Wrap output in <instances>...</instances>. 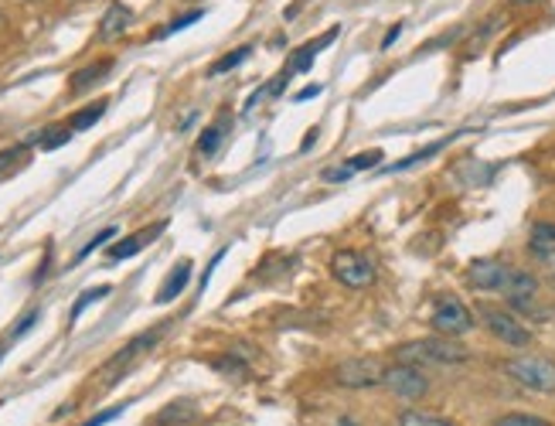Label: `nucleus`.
<instances>
[{
  "instance_id": "nucleus-28",
  "label": "nucleus",
  "mask_w": 555,
  "mask_h": 426,
  "mask_svg": "<svg viewBox=\"0 0 555 426\" xmlns=\"http://www.w3.org/2000/svg\"><path fill=\"white\" fill-rule=\"evenodd\" d=\"M211 369H219L221 375H242L246 372V365L239 362L235 355H219V358H211Z\"/></svg>"
},
{
  "instance_id": "nucleus-1",
  "label": "nucleus",
  "mask_w": 555,
  "mask_h": 426,
  "mask_svg": "<svg viewBox=\"0 0 555 426\" xmlns=\"http://www.w3.org/2000/svg\"><path fill=\"white\" fill-rule=\"evenodd\" d=\"M396 362L429 369V365H464L470 362V351L457 345L453 338H423V341H406L396 351Z\"/></svg>"
},
{
  "instance_id": "nucleus-7",
  "label": "nucleus",
  "mask_w": 555,
  "mask_h": 426,
  "mask_svg": "<svg viewBox=\"0 0 555 426\" xmlns=\"http://www.w3.org/2000/svg\"><path fill=\"white\" fill-rule=\"evenodd\" d=\"M464 280L478 294H504V286L511 280V266L501 263V259H474L467 266Z\"/></svg>"
},
{
  "instance_id": "nucleus-27",
  "label": "nucleus",
  "mask_w": 555,
  "mask_h": 426,
  "mask_svg": "<svg viewBox=\"0 0 555 426\" xmlns=\"http://www.w3.org/2000/svg\"><path fill=\"white\" fill-rule=\"evenodd\" d=\"M378 164H382V151H365V154L348 161L351 171H372V168H378Z\"/></svg>"
},
{
  "instance_id": "nucleus-2",
  "label": "nucleus",
  "mask_w": 555,
  "mask_h": 426,
  "mask_svg": "<svg viewBox=\"0 0 555 426\" xmlns=\"http://www.w3.org/2000/svg\"><path fill=\"white\" fill-rule=\"evenodd\" d=\"M504 375L515 379L518 386L531 389V392H545L552 396L555 392V362L552 358H542V355H518V358H508L501 362Z\"/></svg>"
},
{
  "instance_id": "nucleus-16",
  "label": "nucleus",
  "mask_w": 555,
  "mask_h": 426,
  "mask_svg": "<svg viewBox=\"0 0 555 426\" xmlns=\"http://www.w3.org/2000/svg\"><path fill=\"white\" fill-rule=\"evenodd\" d=\"M129 27V11L123 4H109V11L103 14V21H99V38H119L123 31Z\"/></svg>"
},
{
  "instance_id": "nucleus-9",
  "label": "nucleus",
  "mask_w": 555,
  "mask_h": 426,
  "mask_svg": "<svg viewBox=\"0 0 555 426\" xmlns=\"http://www.w3.org/2000/svg\"><path fill=\"white\" fill-rule=\"evenodd\" d=\"M382 375H385V369L375 362V358H348L344 365H337L334 369L337 386H344V389L382 386Z\"/></svg>"
},
{
  "instance_id": "nucleus-14",
  "label": "nucleus",
  "mask_w": 555,
  "mask_h": 426,
  "mask_svg": "<svg viewBox=\"0 0 555 426\" xmlns=\"http://www.w3.org/2000/svg\"><path fill=\"white\" fill-rule=\"evenodd\" d=\"M160 335H164V327H154V331H147V335L133 338V341H129L127 348H123V351H117V355H113V358H109V362H106V372H109V369H117V365H127L129 358H137V355H140V351L154 348L157 341H160Z\"/></svg>"
},
{
  "instance_id": "nucleus-39",
  "label": "nucleus",
  "mask_w": 555,
  "mask_h": 426,
  "mask_svg": "<svg viewBox=\"0 0 555 426\" xmlns=\"http://www.w3.org/2000/svg\"><path fill=\"white\" fill-rule=\"evenodd\" d=\"M515 4H535V0H515Z\"/></svg>"
},
{
  "instance_id": "nucleus-12",
  "label": "nucleus",
  "mask_w": 555,
  "mask_h": 426,
  "mask_svg": "<svg viewBox=\"0 0 555 426\" xmlns=\"http://www.w3.org/2000/svg\"><path fill=\"white\" fill-rule=\"evenodd\" d=\"M334 35H337V27H331V31H327L321 41H307V45H303L297 55H290V62H286V68H283L286 76H300V72H310V65H313V55L324 52V48H327V41L334 38Z\"/></svg>"
},
{
  "instance_id": "nucleus-20",
  "label": "nucleus",
  "mask_w": 555,
  "mask_h": 426,
  "mask_svg": "<svg viewBox=\"0 0 555 426\" xmlns=\"http://www.w3.org/2000/svg\"><path fill=\"white\" fill-rule=\"evenodd\" d=\"M103 113H106V103H103V99H99V103L82 106L78 113H72V119H68V127H72V130H89L92 123H96V119L103 117Z\"/></svg>"
},
{
  "instance_id": "nucleus-37",
  "label": "nucleus",
  "mask_w": 555,
  "mask_h": 426,
  "mask_svg": "<svg viewBox=\"0 0 555 426\" xmlns=\"http://www.w3.org/2000/svg\"><path fill=\"white\" fill-rule=\"evenodd\" d=\"M337 426H358V423H355L351 416H341V420H337Z\"/></svg>"
},
{
  "instance_id": "nucleus-25",
  "label": "nucleus",
  "mask_w": 555,
  "mask_h": 426,
  "mask_svg": "<svg viewBox=\"0 0 555 426\" xmlns=\"http://www.w3.org/2000/svg\"><path fill=\"white\" fill-rule=\"evenodd\" d=\"M109 290H113V286H96V290H89V294H82V297L76 300V307H72V314H68V321L76 324V321H78V314H82V310L89 307V304H96V300L109 297Z\"/></svg>"
},
{
  "instance_id": "nucleus-34",
  "label": "nucleus",
  "mask_w": 555,
  "mask_h": 426,
  "mask_svg": "<svg viewBox=\"0 0 555 426\" xmlns=\"http://www.w3.org/2000/svg\"><path fill=\"white\" fill-rule=\"evenodd\" d=\"M321 92H324V86H321V82H313V86H307V89H300L297 96H293V99H297V103H307V99L321 96Z\"/></svg>"
},
{
  "instance_id": "nucleus-17",
  "label": "nucleus",
  "mask_w": 555,
  "mask_h": 426,
  "mask_svg": "<svg viewBox=\"0 0 555 426\" xmlns=\"http://www.w3.org/2000/svg\"><path fill=\"white\" fill-rule=\"evenodd\" d=\"M109 68H113V58H99V62L78 68L76 76H72V92H86L89 86H96L99 78H106V72H109Z\"/></svg>"
},
{
  "instance_id": "nucleus-36",
  "label": "nucleus",
  "mask_w": 555,
  "mask_h": 426,
  "mask_svg": "<svg viewBox=\"0 0 555 426\" xmlns=\"http://www.w3.org/2000/svg\"><path fill=\"white\" fill-rule=\"evenodd\" d=\"M313 140H317V130H310L307 137H303V147H300V151H307V147H310V143H313Z\"/></svg>"
},
{
  "instance_id": "nucleus-30",
  "label": "nucleus",
  "mask_w": 555,
  "mask_h": 426,
  "mask_svg": "<svg viewBox=\"0 0 555 426\" xmlns=\"http://www.w3.org/2000/svg\"><path fill=\"white\" fill-rule=\"evenodd\" d=\"M198 17H205V11H188V14H181V17H178V21H170V25L164 27V31H160V35H174V31H181V27L194 25V21H198Z\"/></svg>"
},
{
  "instance_id": "nucleus-18",
  "label": "nucleus",
  "mask_w": 555,
  "mask_h": 426,
  "mask_svg": "<svg viewBox=\"0 0 555 426\" xmlns=\"http://www.w3.org/2000/svg\"><path fill=\"white\" fill-rule=\"evenodd\" d=\"M225 133H229V123H225V117H221L219 123H211V127L201 133V140H198V154H201V157H215L219 143L225 140Z\"/></svg>"
},
{
  "instance_id": "nucleus-35",
  "label": "nucleus",
  "mask_w": 555,
  "mask_h": 426,
  "mask_svg": "<svg viewBox=\"0 0 555 426\" xmlns=\"http://www.w3.org/2000/svg\"><path fill=\"white\" fill-rule=\"evenodd\" d=\"M399 35H402V25H392V27H388V31H385V38H382V48H392Z\"/></svg>"
},
{
  "instance_id": "nucleus-32",
  "label": "nucleus",
  "mask_w": 555,
  "mask_h": 426,
  "mask_svg": "<svg viewBox=\"0 0 555 426\" xmlns=\"http://www.w3.org/2000/svg\"><path fill=\"white\" fill-rule=\"evenodd\" d=\"M113 235H117V229H113V225H109V229H103V233L96 235V239H92V243L86 245V249H82V253H78L76 259H86V256H89V253H92V249H99V245H106V243H109V239H113Z\"/></svg>"
},
{
  "instance_id": "nucleus-23",
  "label": "nucleus",
  "mask_w": 555,
  "mask_h": 426,
  "mask_svg": "<svg viewBox=\"0 0 555 426\" xmlns=\"http://www.w3.org/2000/svg\"><path fill=\"white\" fill-rule=\"evenodd\" d=\"M494 426H552V423L535 413H504L494 420Z\"/></svg>"
},
{
  "instance_id": "nucleus-26",
  "label": "nucleus",
  "mask_w": 555,
  "mask_h": 426,
  "mask_svg": "<svg viewBox=\"0 0 555 426\" xmlns=\"http://www.w3.org/2000/svg\"><path fill=\"white\" fill-rule=\"evenodd\" d=\"M68 137H72V127H52L48 133H41V151H55V147H62V143H68Z\"/></svg>"
},
{
  "instance_id": "nucleus-5",
  "label": "nucleus",
  "mask_w": 555,
  "mask_h": 426,
  "mask_svg": "<svg viewBox=\"0 0 555 426\" xmlns=\"http://www.w3.org/2000/svg\"><path fill=\"white\" fill-rule=\"evenodd\" d=\"M331 273L337 284H344L348 290H365L375 284V263L355 249H341L331 256Z\"/></svg>"
},
{
  "instance_id": "nucleus-6",
  "label": "nucleus",
  "mask_w": 555,
  "mask_h": 426,
  "mask_svg": "<svg viewBox=\"0 0 555 426\" xmlns=\"http://www.w3.org/2000/svg\"><path fill=\"white\" fill-rule=\"evenodd\" d=\"M382 386L396 396V400H402V402H419L423 396L429 392V379L416 365H402V362H396V365H388L385 369V375H382Z\"/></svg>"
},
{
  "instance_id": "nucleus-10",
  "label": "nucleus",
  "mask_w": 555,
  "mask_h": 426,
  "mask_svg": "<svg viewBox=\"0 0 555 426\" xmlns=\"http://www.w3.org/2000/svg\"><path fill=\"white\" fill-rule=\"evenodd\" d=\"M198 416H201V406L194 400H170L150 416L147 426H191Z\"/></svg>"
},
{
  "instance_id": "nucleus-4",
  "label": "nucleus",
  "mask_w": 555,
  "mask_h": 426,
  "mask_svg": "<svg viewBox=\"0 0 555 426\" xmlns=\"http://www.w3.org/2000/svg\"><path fill=\"white\" fill-rule=\"evenodd\" d=\"M429 324H433V331H437L439 338H460L467 335V331H474L478 321H474V310L467 307L460 297H439Z\"/></svg>"
},
{
  "instance_id": "nucleus-15",
  "label": "nucleus",
  "mask_w": 555,
  "mask_h": 426,
  "mask_svg": "<svg viewBox=\"0 0 555 426\" xmlns=\"http://www.w3.org/2000/svg\"><path fill=\"white\" fill-rule=\"evenodd\" d=\"M529 249L535 256H555V222H535L529 235Z\"/></svg>"
},
{
  "instance_id": "nucleus-19",
  "label": "nucleus",
  "mask_w": 555,
  "mask_h": 426,
  "mask_svg": "<svg viewBox=\"0 0 555 426\" xmlns=\"http://www.w3.org/2000/svg\"><path fill=\"white\" fill-rule=\"evenodd\" d=\"M249 55H252L249 45H242V48H235V52H229V55H221L219 62L208 65V76H225V72H232V68H239V65L246 62Z\"/></svg>"
},
{
  "instance_id": "nucleus-8",
  "label": "nucleus",
  "mask_w": 555,
  "mask_h": 426,
  "mask_svg": "<svg viewBox=\"0 0 555 426\" xmlns=\"http://www.w3.org/2000/svg\"><path fill=\"white\" fill-rule=\"evenodd\" d=\"M504 300L515 314H535L539 310V280L529 270H511V280L504 286Z\"/></svg>"
},
{
  "instance_id": "nucleus-24",
  "label": "nucleus",
  "mask_w": 555,
  "mask_h": 426,
  "mask_svg": "<svg viewBox=\"0 0 555 426\" xmlns=\"http://www.w3.org/2000/svg\"><path fill=\"white\" fill-rule=\"evenodd\" d=\"M450 140H437V143H429V147H423V151H416L413 157H406V161H399V164H392L388 171H406V168H413V164H419V161H427V157L439 154L443 147H447Z\"/></svg>"
},
{
  "instance_id": "nucleus-29",
  "label": "nucleus",
  "mask_w": 555,
  "mask_h": 426,
  "mask_svg": "<svg viewBox=\"0 0 555 426\" xmlns=\"http://www.w3.org/2000/svg\"><path fill=\"white\" fill-rule=\"evenodd\" d=\"M351 174L355 171L348 168V164H337V168H327L321 174V182H327V184H344V182H351Z\"/></svg>"
},
{
  "instance_id": "nucleus-31",
  "label": "nucleus",
  "mask_w": 555,
  "mask_h": 426,
  "mask_svg": "<svg viewBox=\"0 0 555 426\" xmlns=\"http://www.w3.org/2000/svg\"><path fill=\"white\" fill-rule=\"evenodd\" d=\"M123 410H127V406H109V410H103V413L89 416V420H86L82 426H103V423H109V420H117Z\"/></svg>"
},
{
  "instance_id": "nucleus-13",
  "label": "nucleus",
  "mask_w": 555,
  "mask_h": 426,
  "mask_svg": "<svg viewBox=\"0 0 555 426\" xmlns=\"http://www.w3.org/2000/svg\"><path fill=\"white\" fill-rule=\"evenodd\" d=\"M188 280H191V259H181L174 270L168 273V280L160 284V294H157V304H170L174 297H181V290L188 286Z\"/></svg>"
},
{
  "instance_id": "nucleus-22",
  "label": "nucleus",
  "mask_w": 555,
  "mask_h": 426,
  "mask_svg": "<svg viewBox=\"0 0 555 426\" xmlns=\"http://www.w3.org/2000/svg\"><path fill=\"white\" fill-rule=\"evenodd\" d=\"M396 426H457L453 420H447V416H433V413H416V410H409V413L399 416V423Z\"/></svg>"
},
{
  "instance_id": "nucleus-33",
  "label": "nucleus",
  "mask_w": 555,
  "mask_h": 426,
  "mask_svg": "<svg viewBox=\"0 0 555 426\" xmlns=\"http://www.w3.org/2000/svg\"><path fill=\"white\" fill-rule=\"evenodd\" d=\"M38 317H41V310H27V314H25V321H21V324H17V327H14V331H11V341H14V338H21V335H25V331H31V327L38 324Z\"/></svg>"
},
{
  "instance_id": "nucleus-3",
  "label": "nucleus",
  "mask_w": 555,
  "mask_h": 426,
  "mask_svg": "<svg viewBox=\"0 0 555 426\" xmlns=\"http://www.w3.org/2000/svg\"><path fill=\"white\" fill-rule=\"evenodd\" d=\"M478 314H480V321H484V327H488V331H491V335L498 338L501 345H508V348H529V345H531V331L521 321H518L515 310L480 304Z\"/></svg>"
},
{
  "instance_id": "nucleus-38",
  "label": "nucleus",
  "mask_w": 555,
  "mask_h": 426,
  "mask_svg": "<svg viewBox=\"0 0 555 426\" xmlns=\"http://www.w3.org/2000/svg\"><path fill=\"white\" fill-rule=\"evenodd\" d=\"M545 263H549V273H552V280H555V256H549Z\"/></svg>"
},
{
  "instance_id": "nucleus-21",
  "label": "nucleus",
  "mask_w": 555,
  "mask_h": 426,
  "mask_svg": "<svg viewBox=\"0 0 555 426\" xmlns=\"http://www.w3.org/2000/svg\"><path fill=\"white\" fill-rule=\"evenodd\" d=\"M27 161V147L25 143H17V147H7V151H0V178H7L14 171L21 168Z\"/></svg>"
},
{
  "instance_id": "nucleus-11",
  "label": "nucleus",
  "mask_w": 555,
  "mask_h": 426,
  "mask_svg": "<svg viewBox=\"0 0 555 426\" xmlns=\"http://www.w3.org/2000/svg\"><path fill=\"white\" fill-rule=\"evenodd\" d=\"M164 229V222H157L154 229H143V233H137V235H129V239H119V243H113L109 245V263H119V259H129V256H137L140 253L143 245L150 243V239H157V233Z\"/></svg>"
}]
</instances>
